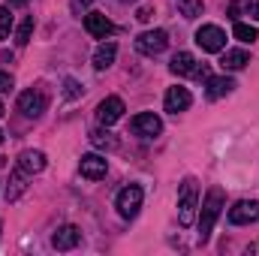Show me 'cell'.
I'll return each instance as SVG.
<instances>
[{"label": "cell", "instance_id": "2e32d148", "mask_svg": "<svg viewBox=\"0 0 259 256\" xmlns=\"http://www.w3.org/2000/svg\"><path fill=\"white\" fill-rule=\"evenodd\" d=\"M18 169H24L27 175L30 172H42L46 169V154L42 151H21L18 154Z\"/></svg>", "mask_w": 259, "mask_h": 256}, {"label": "cell", "instance_id": "4316f807", "mask_svg": "<svg viewBox=\"0 0 259 256\" xmlns=\"http://www.w3.org/2000/svg\"><path fill=\"white\" fill-rule=\"evenodd\" d=\"M12 84H15V81H12V75H9V72H0V94H9V91H12Z\"/></svg>", "mask_w": 259, "mask_h": 256}, {"label": "cell", "instance_id": "f1b7e54d", "mask_svg": "<svg viewBox=\"0 0 259 256\" xmlns=\"http://www.w3.org/2000/svg\"><path fill=\"white\" fill-rule=\"evenodd\" d=\"M238 9H241V6L232 0V3H229V18H235V21H238Z\"/></svg>", "mask_w": 259, "mask_h": 256}, {"label": "cell", "instance_id": "4dcf8cb0", "mask_svg": "<svg viewBox=\"0 0 259 256\" xmlns=\"http://www.w3.org/2000/svg\"><path fill=\"white\" fill-rule=\"evenodd\" d=\"M9 6H27V0H9Z\"/></svg>", "mask_w": 259, "mask_h": 256}, {"label": "cell", "instance_id": "30bf717a", "mask_svg": "<svg viewBox=\"0 0 259 256\" xmlns=\"http://www.w3.org/2000/svg\"><path fill=\"white\" fill-rule=\"evenodd\" d=\"M84 30H88L91 36H97V39H109L118 27H115L103 12H84Z\"/></svg>", "mask_w": 259, "mask_h": 256}, {"label": "cell", "instance_id": "8fae6325", "mask_svg": "<svg viewBox=\"0 0 259 256\" xmlns=\"http://www.w3.org/2000/svg\"><path fill=\"white\" fill-rule=\"evenodd\" d=\"M121 115H124V100H121V97H106V100L97 106V121H100L103 127H112L115 121H121Z\"/></svg>", "mask_w": 259, "mask_h": 256}, {"label": "cell", "instance_id": "d6986e66", "mask_svg": "<svg viewBox=\"0 0 259 256\" xmlns=\"http://www.w3.org/2000/svg\"><path fill=\"white\" fill-rule=\"evenodd\" d=\"M88 136H91V145H94V148H106V151H115V148H118V139L109 133V127L91 130Z\"/></svg>", "mask_w": 259, "mask_h": 256}, {"label": "cell", "instance_id": "4fadbf2b", "mask_svg": "<svg viewBox=\"0 0 259 256\" xmlns=\"http://www.w3.org/2000/svg\"><path fill=\"white\" fill-rule=\"evenodd\" d=\"M190 103H193V97H190V91H187V88H169V91H166V100H163L166 112H172V115L187 112V109H190Z\"/></svg>", "mask_w": 259, "mask_h": 256}, {"label": "cell", "instance_id": "3957f363", "mask_svg": "<svg viewBox=\"0 0 259 256\" xmlns=\"http://www.w3.org/2000/svg\"><path fill=\"white\" fill-rule=\"evenodd\" d=\"M142 199H145V190H142L139 184H127L124 190L118 193L115 208H118V214H121L124 220H133V217L139 214V208H142Z\"/></svg>", "mask_w": 259, "mask_h": 256}, {"label": "cell", "instance_id": "8992f818", "mask_svg": "<svg viewBox=\"0 0 259 256\" xmlns=\"http://www.w3.org/2000/svg\"><path fill=\"white\" fill-rule=\"evenodd\" d=\"M46 106H49V97H46V91H39V88H30V91H24V94L18 97V112L27 115V118H39V115L46 112Z\"/></svg>", "mask_w": 259, "mask_h": 256}, {"label": "cell", "instance_id": "44dd1931", "mask_svg": "<svg viewBox=\"0 0 259 256\" xmlns=\"http://www.w3.org/2000/svg\"><path fill=\"white\" fill-rule=\"evenodd\" d=\"M232 33H235V39H238V42H256V39H259V30L253 27V24H244V21H235Z\"/></svg>", "mask_w": 259, "mask_h": 256}, {"label": "cell", "instance_id": "e575fe53", "mask_svg": "<svg viewBox=\"0 0 259 256\" xmlns=\"http://www.w3.org/2000/svg\"><path fill=\"white\" fill-rule=\"evenodd\" d=\"M124 3H133V0H124Z\"/></svg>", "mask_w": 259, "mask_h": 256}, {"label": "cell", "instance_id": "836d02e7", "mask_svg": "<svg viewBox=\"0 0 259 256\" xmlns=\"http://www.w3.org/2000/svg\"><path fill=\"white\" fill-rule=\"evenodd\" d=\"M0 142H3V133H0Z\"/></svg>", "mask_w": 259, "mask_h": 256}, {"label": "cell", "instance_id": "1f68e13d", "mask_svg": "<svg viewBox=\"0 0 259 256\" xmlns=\"http://www.w3.org/2000/svg\"><path fill=\"white\" fill-rule=\"evenodd\" d=\"M3 112H6V109H3V103H0V115H3Z\"/></svg>", "mask_w": 259, "mask_h": 256}, {"label": "cell", "instance_id": "277c9868", "mask_svg": "<svg viewBox=\"0 0 259 256\" xmlns=\"http://www.w3.org/2000/svg\"><path fill=\"white\" fill-rule=\"evenodd\" d=\"M166 46H169V36H166V30H145V33H139L136 36V52L139 55H145V58H154V55H160V52H166Z\"/></svg>", "mask_w": 259, "mask_h": 256}, {"label": "cell", "instance_id": "ac0fdd59", "mask_svg": "<svg viewBox=\"0 0 259 256\" xmlns=\"http://www.w3.org/2000/svg\"><path fill=\"white\" fill-rule=\"evenodd\" d=\"M196 58L190 55V52H178L175 58H172V64H169V69L175 72V75H193L196 72Z\"/></svg>", "mask_w": 259, "mask_h": 256}, {"label": "cell", "instance_id": "603a6c76", "mask_svg": "<svg viewBox=\"0 0 259 256\" xmlns=\"http://www.w3.org/2000/svg\"><path fill=\"white\" fill-rule=\"evenodd\" d=\"M178 9H181L184 18H199L202 9H205V3L202 0H178Z\"/></svg>", "mask_w": 259, "mask_h": 256}, {"label": "cell", "instance_id": "6da1fadb", "mask_svg": "<svg viewBox=\"0 0 259 256\" xmlns=\"http://www.w3.org/2000/svg\"><path fill=\"white\" fill-rule=\"evenodd\" d=\"M223 190L220 187H211V190L205 193V202H202V214H199V244H205L208 238H211V232H214V223H217V217H220V211H223Z\"/></svg>", "mask_w": 259, "mask_h": 256}, {"label": "cell", "instance_id": "cb8c5ba5", "mask_svg": "<svg viewBox=\"0 0 259 256\" xmlns=\"http://www.w3.org/2000/svg\"><path fill=\"white\" fill-rule=\"evenodd\" d=\"M9 33H12V15L6 6H0V39H9Z\"/></svg>", "mask_w": 259, "mask_h": 256}, {"label": "cell", "instance_id": "d6a6232c", "mask_svg": "<svg viewBox=\"0 0 259 256\" xmlns=\"http://www.w3.org/2000/svg\"><path fill=\"white\" fill-rule=\"evenodd\" d=\"M0 166H3V157H0Z\"/></svg>", "mask_w": 259, "mask_h": 256}, {"label": "cell", "instance_id": "7c38bea8", "mask_svg": "<svg viewBox=\"0 0 259 256\" xmlns=\"http://www.w3.org/2000/svg\"><path fill=\"white\" fill-rule=\"evenodd\" d=\"M78 244H81V229L72 226V223L61 226V229L52 235V247H55V250H72V247H78Z\"/></svg>", "mask_w": 259, "mask_h": 256}, {"label": "cell", "instance_id": "ba28073f", "mask_svg": "<svg viewBox=\"0 0 259 256\" xmlns=\"http://www.w3.org/2000/svg\"><path fill=\"white\" fill-rule=\"evenodd\" d=\"M130 130H133L136 136H142V139H154V136L163 133V121H160L154 112H142V115H136V118L130 121Z\"/></svg>", "mask_w": 259, "mask_h": 256}, {"label": "cell", "instance_id": "e0dca14e", "mask_svg": "<svg viewBox=\"0 0 259 256\" xmlns=\"http://www.w3.org/2000/svg\"><path fill=\"white\" fill-rule=\"evenodd\" d=\"M115 58H118V46L115 42H103L97 52H94V69H109V66L115 64Z\"/></svg>", "mask_w": 259, "mask_h": 256}, {"label": "cell", "instance_id": "484cf974", "mask_svg": "<svg viewBox=\"0 0 259 256\" xmlns=\"http://www.w3.org/2000/svg\"><path fill=\"white\" fill-rule=\"evenodd\" d=\"M91 3H94V0H69V9H72V15H78V18H81V15L91 9Z\"/></svg>", "mask_w": 259, "mask_h": 256}, {"label": "cell", "instance_id": "f546056e", "mask_svg": "<svg viewBox=\"0 0 259 256\" xmlns=\"http://www.w3.org/2000/svg\"><path fill=\"white\" fill-rule=\"evenodd\" d=\"M250 15L259 21V0H253V6H250Z\"/></svg>", "mask_w": 259, "mask_h": 256}, {"label": "cell", "instance_id": "7a4b0ae2", "mask_svg": "<svg viewBox=\"0 0 259 256\" xmlns=\"http://www.w3.org/2000/svg\"><path fill=\"white\" fill-rule=\"evenodd\" d=\"M196 208H199V184H196V178H184L181 196H178V223L184 229L196 223Z\"/></svg>", "mask_w": 259, "mask_h": 256}, {"label": "cell", "instance_id": "d4e9b609", "mask_svg": "<svg viewBox=\"0 0 259 256\" xmlns=\"http://www.w3.org/2000/svg\"><path fill=\"white\" fill-rule=\"evenodd\" d=\"M64 97H66V100H75V97H81V84H78L75 78H66V81H64Z\"/></svg>", "mask_w": 259, "mask_h": 256}, {"label": "cell", "instance_id": "83f0119b", "mask_svg": "<svg viewBox=\"0 0 259 256\" xmlns=\"http://www.w3.org/2000/svg\"><path fill=\"white\" fill-rule=\"evenodd\" d=\"M151 15H154V9H151V6H142V9L136 12V18H139V21H151Z\"/></svg>", "mask_w": 259, "mask_h": 256}, {"label": "cell", "instance_id": "9c48e42d", "mask_svg": "<svg viewBox=\"0 0 259 256\" xmlns=\"http://www.w3.org/2000/svg\"><path fill=\"white\" fill-rule=\"evenodd\" d=\"M78 172H81V178H88V181H100V178H106V172H109V160L100 157V154H84L81 163H78Z\"/></svg>", "mask_w": 259, "mask_h": 256}, {"label": "cell", "instance_id": "5b68a950", "mask_svg": "<svg viewBox=\"0 0 259 256\" xmlns=\"http://www.w3.org/2000/svg\"><path fill=\"white\" fill-rule=\"evenodd\" d=\"M196 46H199L202 52H223V49H226V33H223V27H217V24H202V27L196 30Z\"/></svg>", "mask_w": 259, "mask_h": 256}, {"label": "cell", "instance_id": "9a60e30c", "mask_svg": "<svg viewBox=\"0 0 259 256\" xmlns=\"http://www.w3.org/2000/svg\"><path fill=\"white\" fill-rule=\"evenodd\" d=\"M247 64H250V55H247L244 49H226V52H223V58H220V66H223V69H229V72L244 69Z\"/></svg>", "mask_w": 259, "mask_h": 256}, {"label": "cell", "instance_id": "7402d4cb", "mask_svg": "<svg viewBox=\"0 0 259 256\" xmlns=\"http://www.w3.org/2000/svg\"><path fill=\"white\" fill-rule=\"evenodd\" d=\"M30 33H33V15H27V18L18 24V30H15V46H27V42H30Z\"/></svg>", "mask_w": 259, "mask_h": 256}, {"label": "cell", "instance_id": "ffe728a7", "mask_svg": "<svg viewBox=\"0 0 259 256\" xmlns=\"http://www.w3.org/2000/svg\"><path fill=\"white\" fill-rule=\"evenodd\" d=\"M24 175H27L24 169L12 172V178H9V190H6V199H9V202H15V199H18L21 193L27 190V184H24Z\"/></svg>", "mask_w": 259, "mask_h": 256}, {"label": "cell", "instance_id": "5bb4252c", "mask_svg": "<svg viewBox=\"0 0 259 256\" xmlns=\"http://www.w3.org/2000/svg\"><path fill=\"white\" fill-rule=\"evenodd\" d=\"M232 88H235V81L229 75H217V78H208L205 81V97L208 100H220V97L232 94Z\"/></svg>", "mask_w": 259, "mask_h": 256}, {"label": "cell", "instance_id": "52a82bcc", "mask_svg": "<svg viewBox=\"0 0 259 256\" xmlns=\"http://www.w3.org/2000/svg\"><path fill=\"white\" fill-rule=\"evenodd\" d=\"M259 220V202L256 199H241L229 208V223L232 226H247Z\"/></svg>", "mask_w": 259, "mask_h": 256}]
</instances>
